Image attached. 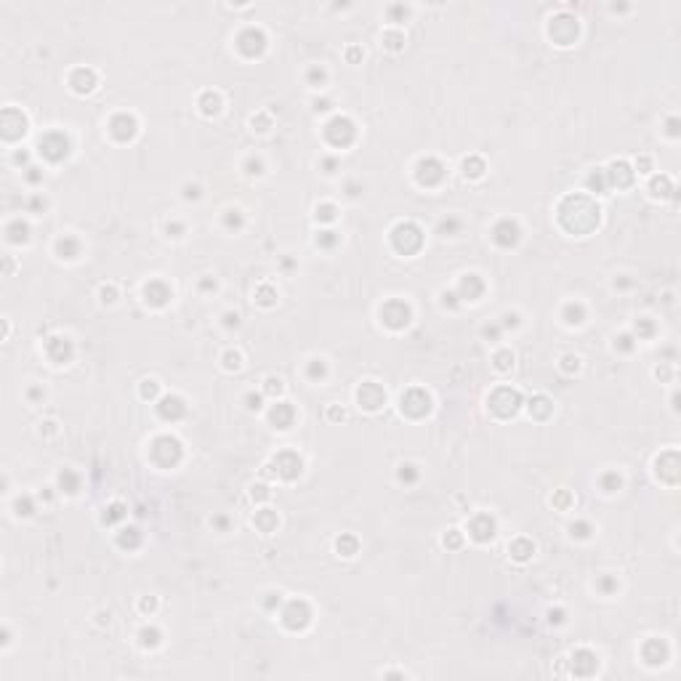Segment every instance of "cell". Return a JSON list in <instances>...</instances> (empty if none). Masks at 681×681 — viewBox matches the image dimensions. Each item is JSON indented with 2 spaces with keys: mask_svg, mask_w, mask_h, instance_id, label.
Listing matches in <instances>:
<instances>
[{
  "mask_svg": "<svg viewBox=\"0 0 681 681\" xmlns=\"http://www.w3.org/2000/svg\"><path fill=\"white\" fill-rule=\"evenodd\" d=\"M519 394L517 391H511V389H498L490 397V407L498 412V415H514V412H517V407H519Z\"/></svg>",
  "mask_w": 681,
  "mask_h": 681,
  "instance_id": "cell-1",
  "label": "cell"
},
{
  "mask_svg": "<svg viewBox=\"0 0 681 681\" xmlns=\"http://www.w3.org/2000/svg\"><path fill=\"white\" fill-rule=\"evenodd\" d=\"M282 620H285V625H288V628L301 631V628H306V625H309L311 612H309V607L303 604V602H290L288 610H285V615H282Z\"/></svg>",
  "mask_w": 681,
  "mask_h": 681,
  "instance_id": "cell-2",
  "label": "cell"
},
{
  "mask_svg": "<svg viewBox=\"0 0 681 681\" xmlns=\"http://www.w3.org/2000/svg\"><path fill=\"white\" fill-rule=\"evenodd\" d=\"M327 139L338 146H346L354 139V123L349 117H335L333 123H327Z\"/></svg>",
  "mask_w": 681,
  "mask_h": 681,
  "instance_id": "cell-3",
  "label": "cell"
},
{
  "mask_svg": "<svg viewBox=\"0 0 681 681\" xmlns=\"http://www.w3.org/2000/svg\"><path fill=\"white\" fill-rule=\"evenodd\" d=\"M357 399H360V404L365 410H378L381 404L386 402V394L381 386H375L373 381H367L360 386V391H357Z\"/></svg>",
  "mask_w": 681,
  "mask_h": 681,
  "instance_id": "cell-4",
  "label": "cell"
},
{
  "mask_svg": "<svg viewBox=\"0 0 681 681\" xmlns=\"http://www.w3.org/2000/svg\"><path fill=\"white\" fill-rule=\"evenodd\" d=\"M40 154H45L53 162H59L67 154V139L61 133H48L45 139H40Z\"/></svg>",
  "mask_w": 681,
  "mask_h": 681,
  "instance_id": "cell-5",
  "label": "cell"
},
{
  "mask_svg": "<svg viewBox=\"0 0 681 681\" xmlns=\"http://www.w3.org/2000/svg\"><path fill=\"white\" fill-rule=\"evenodd\" d=\"M492 237H495V242H498V245L511 247V245H517V240H519V229H517V224H514V221L505 218V221H500V224L495 226Z\"/></svg>",
  "mask_w": 681,
  "mask_h": 681,
  "instance_id": "cell-6",
  "label": "cell"
},
{
  "mask_svg": "<svg viewBox=\"0 0 681 681\" xmlns=\"http://www.w3.org/2000/svg\"><path fill=\"white\" fill-rule=\"evenodd\" d=\"M109 131H112L115 139H133V133H136V120L133 117H128V115H117L112 123H109Z\"/></svg>",
  "mask_w": 681,
  "mask_h": 681,
  "instance_id": "cell-7",
  "label": "cell"
},
{
  "mask_svg": "<svg viewBox=\"0 0 681 681\" xmlns=\"http://www.w3.org/2000/svg\"><path fill=\"white\" fill-rule=\"evenodd\" d=\"M471 535L476 538V540H492V535H495V524H492V519L487 517V514H479V517H476L474 522H471Z\"/></svg>",
  "mask_w": 681,
  "mask_h": 681,
  "instance_id": "cell-8",
  "label": "cell"
},
{
  "mask_svg": "<svg viewBox=\"0 0 681 681\" xmlns=\"http://www.w3.org/2000/svg\"><path fill=\"white\" fill-rule=\"evenodd\" d=\"M482 290H484V285L479 282V277L476 274H466L463 282H461V296L463 301H476L482 296Z\"/></svg>",
  "mask_w": 681,
  "mask_h": 681,
  "instance_id": "cell-9",
  "label": "cell"
},
{
  "mask_svg": "<svg viewBox=\"0 0 681 681\" xmlns=\"http://www.w3.org/2000/svg\"><path fill=\"white\" fill-rule=\"evenodd\" d=\"M144 296H146V303H154V306H162L165 301L171 298V290L165 288L162 282H149L144 288Z\"/></svg>",
  "mask_w": 681,
  "mask_h": 681,
  "instance_id": "cell-10",
  "label": "cell"
},
{
  "mask_svg": "<svg viewBox=\"0 0 681 681\" xmlns=\"http://www.w3.org/2000/svg\"><path fill=\"white\" fill-rule=\"evenodd\" d=\"M277 474L285 476V479H296L301 474V458L290 453V463H285V455L277 458Z\"/></svg>",
  "mask_w": 681,
  "mask_h": 681,
  "instance_id": "cell-11",
  "label": "cell"
},
{
  "mask_svg": "<svg viewBox=\"0 0 681 681\" xmlns=\"http://www.w3.org/2000/svg\"><path fill=\"white\" fill-rule=\"evenodd\" d=\"M402 412H410V415H423V412H429V394L420 391L418 402H412L410 394H404L402 397Z\"/></svg>",
  "mask_w": 681,
  "mask_h": 681,
  "instance_id": "cell-12",
  "label": "cell"
},
{
  "mask_svg": "<svg viewBox=\"0 0 681 681\" xmlns=\"http://www.w3.org/2000/svg\"><path fill=\"white\" fill-rule=\"evenodd\" d=\"M160 415H162L165 420L184 415V402H181L179 397H165V399L160 402Z\"/></svg>",
  "mask_w": 681,
  "mask_h": 681,
  "instance_id": "cell-13",
  "label": "cell"
},
{
  "mask_svg": "<svg viewBox=\"0 0 681 681\" xmlns=\"http://www.w3.org/2000/svg\"><path fill=\"white\" fill-rule=\"evenodd\" d=\"M647 647L655 649V652H652V655H649V652H644V660H647L649 665H662V662H665V657H668L665 644H660L657 639H652V641H647Z\"/></svg>",
  "mask_w": 681,
  "mask_h": 681,
  "instance_id": "cell-14",
  "label": "cell"
},
{
  "mask_svg": "<svg viewBox=\"0 0 681 681\" xmlns=\"http://www.w3.org/2000/svg\"><path fill=\"white\" fill-rule=\"evenodd\" d=\"M56 253L61 256V259H75V256L80 253V245L75 237H69V234H64L61 240L56 242Z\"/></svg>",
  "mask_w": 681,
  "mask_h": 681,
  "instance_id": "cell-15",
  "label": "cell"
},
{
  "mask_svg": "<svg viewBox=\"0 0 681 681\" xmlns=\"http://www.w3.org/2000/svg\"><path fill=\"white\" fill-rule=\"evenodd\" d=\"M418 168L429 171V173H418L420 184L426 181V176H434V184H439V181H442V176H445V173H442V165H439L437 160H420V162H418Z\"/></svg>",
  "mask_w": 681,
  "mask_h": 681,
  "instance_id": "cell-16",
  "label": "cell"
},
{
  "mask_svg": "<svg viewBox=\"0 0 681 681\" xmlns=\"http://www.w3.org/2000/svg\"><path fill=\"white\" fill-rule=\"evenodd\" d=\"M290 418H293V410L288 407V404H277V407L272 410V420L277 423L280 429H288V423H290Z\"/></svg>",
  "mask_w": 681,
  "mask_h": 681,
  "instance_id": "cell-17",
  "label": "cell"
},
{
  "mask_svg": "<svg viewBox=\"0 0 681 681\" xmlns=\"http://www.w3.org/2000/svg\"><path fill=\"white\" fill-rule=\"evenodd\" d=\"M585 317V309H583V303H569V306L564 309V319H567V325H580Z\"/></svg>",
  "mask_w": 681,
  "mask_h": 681,
  "instance_id": "cell-18",
  "label": "cell"
},
{
  "mask_svg": "<svg viewBox=\"0 0 681 681\" xmlns=\"http://www.w3.org/2000/svg\"><path fill=\"white\" fill-rule=\"evenodd\" d=\"M139 639H141V647L152 649V647H157V644H160V631L157 628H144L139 633Z\"/></svg>",
  "mask_w": 681,
  "mask_h": 681,
  "instance_id": "cell-19",
  "label": "cell"
},
{
  "mask_svg": "<svg viewBox=\"0 0 681 681\" xmlns=\"http://www.w3.org/2000/svg\"><path fill=\"white\" fill-rule=\"evenodd\" d=\"M511 551H514V556H517V559H530V554H535V546L527 543V540H517L511 546Z\"/></svg>",
  "mask_w": 681,
  "mask_h": 681,
  "instance_id": "cell-20",
  "label": "cell"
},
{
  "mask_svg": "<svg viewBox=\"0 0 681 681\" xmlns=\"http://www.w3.org/2000/svg\"><path fill=\"white\" fill-rule=\"evenodd\" d=\"M218 109H221V99L216 94H205V96H202V112H205V115H216Z\"/></svg>",
  "mask_w": 681,
  "mask_h": 681,
  "instance_id": "cell-21",
  "label": "cell"
},
{
  "mask_svg": "<svg viewBox=\"0 0 681 681\" xmlns=\"http://www.w3.org/2000/svg\"><path fill=\"white\" fill-rule=\"evenodd\" d=\"M511 365H514V354H511V352L495 354V367H498V370H508Z\"/></svg>",
  "mask_w": 681,
  "mask_h": 681,
  "instance_id": "cell-22",
  "label": "cell"
},
{
  "mask_svg": "<svg viewBox=\"0 0 681 681\" xmlns=\"http://www.w3.org/2000/svg\"><path fill=\"white\" fill-rule=\"evenodd\" d=\"M602 487H604V492L620 490V476H618V474H607L604 479H602Z\"/></svg>",
  "mask_w": 681,
  "mask_h": 681,
  "instance_id": "cell-23",
  "label": "cell"
},
{
  "mask_svg": "<svg viewBox=\"0 0 681 681\" xmlns=\"http://www.w3.org/2000/svg\"><path fill=\"white\" fill-rule=\"evenodd\" d=\"M256 522L264 524V530H272L274 524H277V517H274V514H269V511H261L259 517H256Z\"/></svg>",
  "mask_w": 681,
  "mask_h": 681,
  "instance_id": "cell-24",
  "label": "cell"
},
{
  "mask_svg": "<svg viewBox=\"0 0 681 681\" xmlns=\"http://www.w3.org/2000/svg\"><path fill=\"white\" fill-rule=\"evenodd\" d=\"M240 362H242V357L237 354V352H229V354L224 357V365H226V370H237V367H240Z\"/></svg>",
  "mask_w": 681,
  "mask_h": 681,
  "instance_id": "cell-25",
  "label": "cell"
},
{
  "mask_svg": "<svg viewBox=\"0 0 681 681\" xmlns=\"http://www.w3.org/2000/svg\"><path fill=\"white\" fill-rule=\"evenodd\" d=\"M309 375H311V378H322V375H325V362H322V360H311Z\"/></svg>",
  "mask_w": 681,
  "mask_h": 681,
  "instance_id": "cell-26",
  "label": "cell"
},
{
  "mask_svg": "<svg viewBox=\"0 0 681 681\" xmlns=\"http://www.w3.org/2000/svg\"><path fill=\"white\" fill-rule=\"evenodd\" d=\"M561 362H564V365H561V370H567V373H572V370H577V367H580V360H577L575 354H567Z\"/></svg>",
  "mask_w": 681,
  "mask_h": 681,
  "instance_id": "cell-27",
  "label": "cell"
},
{
  "mask_svg": "<svg viewBox=\"0 0 681 681\" xmlns=\"http://www.w3.org/2000/svg\"><path fill=\"white\" fill-rule=\"evenodd\" d=\"M340 548H346V554H344V556H354V551H357V540H352V538L338 540V551H340Z\"/></svg>",
  "mask_w": 681,
  "mask_h": 681,
  "instance_id": "cell-28",
  "label": "cell"
},
{
  "mask_svg": "<svg viewBox=\"0 0 681 681\" xmlns=\"http://www.w3.org/2000/svg\"><path fill=\"white\" fill-rule=\"evenodd\" d=\"M317 218H322V221H333V218H335V208H333V205H322V208H317Z\"/></svg>",
  "mask_w": 681,
  "mask_h": 681,
  "instance_id": "cell-29",
  "label": "cell"
},
{
  "mask_svg": "<svg viewBox=\"0 0 681 681\" xmlns=\"http://www.w3.org/2000/svg\"><path fill=\"white\" fill-rule=\"evenodd\" d=\"M412 468H415V466H402V471H399V479L402 482H415L418 479V474L412 471Z\"/></svg>",
  "mask_w": 681,
  "mask_h": 681,
  "instance_id": "cell-30",
  "label": "cell"
},
{
  "mask_svg": "<svg viewBox=\"0 0 681 681\" xmlns=\"http://www.w3.org/2000/svg\"><path fill=\"white\" fill-rule=\"evenodd\" d=\"M240 224H242L240 210H226V226H240Z\"/></svg>",
  "mask_w": 681,
  "mask_h": 681,
  "instance_id": "cell-31",
  "label": "cell"
},
{
  "mask_svg": "<svg viewBox=\"0 0 681 681\" xmlns=\"http://www.w3.org/2000/svg\"><path fill=\"white\" fill-rule=\"evenodd\" d=\"M266 391H269V394H280L282 391V381L280 378H266Z\"/></svg>",
  "mask_w": 681,
  "mask_h": 681,
  "instance_id": "cell-32",
  "label": "cell"
},
{
  "mask_svg": "<svg viewBox=\"0 0 681 681\" xmlns=\"http://www.w3.org/2000/svg\"><path fill=\"white\" fill-rule=\"evenodd\" d=\"M154 394H157V383H154V381H144L141 397H154Z\"/></svg>",
  "mask_w": 681,
  "mask_h": 681,
  "instance_id": "cell-33",
  "label": "cell"
},
{
  "mask_svg": "<svg viewBox=\"0 0 681 681\" xmlns=\"http://www.w3.org/2000/svg\"><path fill=\"white\" fill-rule=\"evenodd\" d=\"M247 168H250L247 173H256V176H259V173H264V171H261V168H264L261 160H247Z\"/></svg>",
  "mask_w": 681,
  "mask_h": 681,
  "instance_id": "cell-34",
  "label": "cell"
},
{
  "mask_svg": "<svg viewBox=\"0 0 681 681\" xmlns=\"http://www.w3.org/2000/svg\"><path fill=\"white\" fill-rule=\"evenodd\" d=\"M101 296H104V298H101V301H107V303H112V301H115V288H112V285H109V288H101Z\"/></svg>",
  "mask_w": 681,
  "mask_h": 681,
  "instance_id": "cell-35",
  "label": "cell"
},
{
  "mask_svg": "<svg viewBox=\"0 0 681 681\" xmlns=\"http://www.w3.org/2000/svg\"><path fill=\"white\" fill-rule=\"evenodd\" d=\"M322 77H325V72H322V69H317V67L309 72V80H311V82H317V80L322 82Z\"/></svg>",
  "mask_w": 681,
  "mask_h": 681,
  "instance_id": "cell-36",
  "label": "cell"
},
{
  "mask_svg": "<svg viewBox=\"0 0 681 681\" xmlns=\"http://www.w3.org/2000/svg\"><path fill=\"white\" fill-rule=\"evenodd\" d=\"M247 407H250V410H259V407H261V397H253V394H250V397H247Z\"/></svg>",
  "mask_w": 681,
  "mask_h": 681,
  "instance_id": "cell-37",
  "label": "cell"
},
{
  "mask_svg": "<svg viewBox=\"0 0 681 681\" xmlns=\"http://www.w3.org/2000/svg\"><path fill=\"white\" fill-rule=\"evenodd\" d=\"M184 197L192 200V197H200V187H187V192H184Z\"/></svg>",
  "mask_w": 681,
  "mask_h": 681,
  "instance_id": "cell-38",
  "label": "cell"
},
{
  "mask_svg": "<svg viewBox=\"0 0 681 681\" xmlns=\"http://www.w3.org/2000/svg\"><path fill=\"white\" fill-rule=\"evenodd\" d=\"M226 325L229 327H232V325L237 327V325H240V314H226Z\"/></svg>",
  "mask_w": 681,
  "mask_h": 681,
  "instance_id": "cell-39",
  "label": "cell"
},
{
  "mask_svg": "<svg viewBox=\"0 0 681 681\" xmlns=\"http://www.w3.org/2000/svg\"><path fill=\"white\" fill-rule=\"evenodd\" d=\"M612 588H618V585H615L612 580H602V591H604V593H610Z\"/></svg>",
  "mask_w": 681,
  "mask_h": 681,
  "instance_id": "cell-40",
  "label": "cell"
},
{
  "mask_svg": "<svg viewBox=\"0 0 681 681\" xmlns=\"http://www.w3.org/2000/svg\"><path fill=\"white\" fill-rule=\"evenodd\" d=\"M548 615H551V618H548L551 623H561V620H564V618H561L564 612H548Z\"/></svg>",
  "mask_w": 681,
  "mask_h": 681,
  "instance_id": "cell-41",
  "label": "cell"
},
{
  "mask_svg": "<svg viewBox=\"0 0 681 681\" xmlns=\"http://www.w3.org/2000/svg\"><path fill=\"white\" fill-rule=\"evenodd\" d=\"M141 610H154V599H149V602L144 599V602H141Z\"/></svg>",
  "mask_w": 681,
  "mask_h": 681,
  "instance_id": "cell-42",
  "label": "cell"
}]
</instances>
